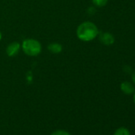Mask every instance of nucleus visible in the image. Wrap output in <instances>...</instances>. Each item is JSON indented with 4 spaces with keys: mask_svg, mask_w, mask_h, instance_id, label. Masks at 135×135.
Segmentation results:
<instances>
[{
    "mask_svg": "<svg viewBox=\"0 0 135 135\" xmlns=\"http://www.w3.org/2000/svg\"><path fill=\"white\" fill-rule=\"evenodd\" d=\"M2 37H3V34L1 33V31H0V41H1V40H2Z\"/></svg>",
    "mask_w": 135,
    "mask_h": 135,
    "instance_id": "obj_11",
    "label": "nucleus"
},
{
    "mask_svg": "<svg viewBox=\"0 0 135 135\" xmlns=\"http://www.w3.org/2000/svg\"><path fill=\"white\" fill-rule=\"evenodd\" d=\"M91 1L96 7H103L108 3V0H91Z\"/></svg>",
    "mask_w": 135,
    "mask_h": 135,
    "instance_id": "obj_8",
    "label": "nucleus"
},
{
    "mask_svg": "<svg viewBox=\"0 0 135 135\" xmlns=\"http://www.w3.org/2000/svg\"><path fill=\"white\" fill-rule=\"evenodd\" d=\"M121 91L126 95H131L133 94L135 91V88L133 83L129 81H123L120 85Z\"/></svg>",
    "mask_w": 135,
    "mask_h": 135,
    "instance_id": "obj_5",
    "label": "nucleus"
},
{
    "mask_svg": "<svg viewBox=\"0 0 135 135\" xmlns=\"http://www.w3.org/2000/svg\"><path fill=\"white\" fill-rule=\"evenodd\" d=\"M131 80H132V83L133 84V85H135V71H133V72L132 73Z\"/></svg>",
    "mask_w": 135,
    "mask_h": 135,
    "instance_id": "obj_10",
    "label": "nucleus"
},
{
    "mask_svg": "<svg viewBox=\"0 0 135 135\" xmlns=\"http://www.w3.org/2000/svg\"><path fill=\"white\" fill-rule=\"evenodd\" d=\"M114 135H130V133L128 129L125 127H120L115 130Z\"/></svg>",
    "mask_w": 135,
    "mask_h": 135,
    "instance_id": "obj_7",
    "label": "nucleus"
},
{
    "mask_svg": "<svg viewBox=\"0 0 135 135\" xmlns=\"http://www.w3.org/2000/svg\"><path fill=\"white\" fill-rule=\"evenodd\" d=\"M22 52L29 56H37L42 51V45L39 41L34 38H26L21 44Z\"/></svg>",
    "mask_w": 135,
    "mask_h": 135,
    "instance_id": "obj_2",
    "label": "nucleus"
},
{
    "mask_svg": "<svg viewBox=\"0 0 135 135\" xmlns=\"http://www.w3.org/2000/svg\"><path fill=\"white\" fill-rule=\"evenodd\" d=\"M21 49V44L18 41H13L6 48V53L9 57H14L19 53Z\"/></svg>",
    "mask_w": 135,
    "mask_h": 135,
    "instance_id": "obj_3",
    "label": "nucleus"
},
{
    "mask_svg": "<svg viewBox=\"0 0 135 135\" xmlns=\"http://www.w3.org/2000/svg\"><path fill=\"white\" fill-rule=\"evenodd\" d=\"M99 33L97 26L89 21L80 23L76 29V36L79 40L84 42H89L95 39Z\"/></svg>",
    "mask_w": 135,
    "mask_h": 135,
    "instance_id": "obj_1",
    "label": "nucleus"
},
{
    "mask_svg": "<svg viewBox=\"0 0 135 135\" xmlns=\"http://www.w3.org/2000/svg\"><path fill=\"white\" fill-rule=\"evenodd\" d=\"M48 50L52 54H59L63 50V46L60 43L52 42L48 45Z\"/></svg>",
    "mask_w": 135,
    "mask_h": 135,
    "instance_id": "obj_6",
    "label": "nucleus"
},
{
    "mask_svg": "<svg viewBox=\"0 0 135 135\" xmlns=\"http://www.w3.org/2000/svg\"><path fill=\"white\" fill-rule=\"evenodd\" d=\"M133 102H134V104H135V91L133 93Z\"/></svg>",
    "mask_w": 135,
    "mask_h": 135,
    "instance_id": "obj_12",
    "label": "nucleus"
},
{
    "mask_svg": "<svg viewBox=\"0 0 135 135\" xmlns=\"http://www.w3.org/2000/svg\"><path fill=\"white\" fill-rule=\"evenodd\" d=\"M99 38L100 42L107 46H110L112 45L114 43V37L112 33H109V32H103L99 33Z\"/></svg>",
    "mask_w": 135,
    "mask_h": 135,
    "instance_id": "obj_4",
    "label": "nucleus"
},
{
    "mask_svg": "<svg viewBox=\"0 0 135 135\" xmlns=\"http://www.w3.org/2000/svg\"><path fill=\"white\" fill-rule=\"evenodd\" d=\"M51 135H71L69 132L64 129H57L51 133Z\"/></svg>",
    "mask_w": 135,
    "mask_h": 135,
    "instance_id": "obj_9",
    "label": "nucleus"
}]
</instances>
